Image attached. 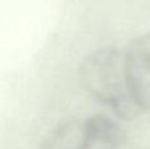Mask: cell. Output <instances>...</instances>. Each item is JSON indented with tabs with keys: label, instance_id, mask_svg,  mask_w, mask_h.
<instances>
[{
	"label": "cell",
	"instance_id": "6da1fadb",
	"mask_svg": "<svg viewBox=\"0 0 150 149\" xmlns=\"http://www.w3.org/2000/svg\"><path fill=\"white\" fill-rule=\"evenodd\" d=\"M79 79L86 91L119 119L130 120L140 114L128 90L122 53L117 49L107 46L87 54L79 66Z\"/></svg>",
	"mask_w": 150,
	"mask_h": 149
},
{
	"label": "cell",
	"instance_id": "7a4b0ae2",
	"mask_svg": "<svg viewBox=\"0 0 150 149\" xmlns=\"http://www.w3.org/2000/svg\"><path fill=\"white\" fill-rule=\"evenodd\" d=\"M40 149H124V132L107 115L70 119L55 126Z\"/></svg>",
	"mask_w": 150,
	"mask_h": 149
},
{
	"label": "cell",
	"instance_id": "3957f363",
	"mask_svg": "<svg viewBox=\"0 0 150 149\" xmlns=\"http://www.w3.org/2000/svg\"><path fill=\"white\" fill-rule=\"evenodd\" d=\"M122 58L133 103L140 112H150V31L130 42Z\"/></svg>",
	"mask_w": 150,
	"mask_h": 149
}]
</instances>
